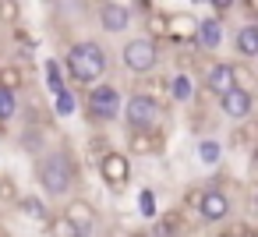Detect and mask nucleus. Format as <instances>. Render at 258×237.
Instances as JSON below:
<instances>
[{
  "label": "nucleus",
  "mask_w": 258,
  "mask_h": 237,
  "mask_svg": "<svg viewBox=\"0 0 258 237\" xmlns=\"http://www.w3.org/2000/svg\"><path fill=\"white\" fill-rule=\"evenodd\" d=\"M0 18H4V22H18V4H0Z\"/></svg>",
  "instance_id": "26"
},
{
  "label": "nucleus",
  "mask_w": 258,
  "mask_h": 237,
  "mask_svg": "<svg viewBox=\"0 0 258 237\" xmlns=\"http://www.w3.org/2000/svg\"><path fill=\"white\" fill-rule=\"evenodd\" d=\"M46 89L57 96L64 89V75H60V61H46Z\"/></svg>",
  "instance_id": "24"
},
{
  "label": "nucleus",
  "mask_w": 258,
  "mask_h": 237,
  "mask_svg": "<svg viewBox=\"0 0 258 237\" xmlns=\"http://www.w3.org/2000/svg\"><path fill=\"white\" fill-rule=\"evenodd\" d=\"M254 216H258V188H254Z\"/></svg>",
  "instance_id": "27"
},
{
  "label": "nucleus",
  "mask_w": 258,
  "mask_h": 237,
  "mask_svg": "<svg viewBox=\"0 0 258 237\" xmlns=\"http://www.w3.org/2000/svg\"><path fill=\"white\" fill-rule=\"evenodd\" d=\"M233 57L237 61H258V22H244L233 29Z\"/></svg>",
  "instance_id": "13"
},
{
  "label": "nucleus",
  "mask_w": 258,
  "mask_h": 237,
  "mask_svg": "<svg viewBox=\"0 0 258 237\" xmlns=\"http://www.w3.org/2000/svg\"><path fill=\"white\" fill-rule=\"evenodd\" d=\"M251 237H258V233H251Z\"/></svg>",
  "instance_id": "28"
},
{
  "label": "nucleus",
  "mask_w": 258,
  "mask_h": 237,
  "mask_svg": "<svg viewBox=\"0 0 258 237\" xmlns=\"http://www.w3.org/2000/svg\"><path fill=\"white\" fill-rule=\"evenodd\" d=\"M131 173H135V166H131V156H127V152L106 149V152L99 156V177H103V184H106L110 191H124V188L131 184Z\"/></svg>",
  "instance_id": "7"
},
{
  "label": "nucleus",
  "mask_w": 258,
  "mask_h": 237,
  "mask_svg": "<svg viewBox=\"0 0 258 237\" xmlns=\"http://www.w3.org/2000/svg\"><path fill=\"white\" fill-rule=\"evenodd\" d=\"M64 71L75 85H99L106 82V71H110V53L99 39H75L64 53Z\"/></svg>",
  "instance_id": "2"
},
{
  "label": "nucleus",
  "mask_w": 258,
  "mask_h": 237,
  "mask_svg": "<svg viewBox=\"0 0 258 237\" xmlns=\"http://www.w3.org/2000/svg\"><path fill=\"white\" fill-rule=\"evenodd\" d=\"M166 18H170L166 11L149 8V18H145V22H149V32H145V36H149V39H156V43H159V39H166Z\"/></svg>",
  "instance_id": "20"
},
{
  "label": "nucleus",
  "mask_w": 258,
  "mask_h": 237,
  "mask_svg": "<svg viewBox=\"0 0 258 237\" xmlns=\"http://www.w3.org/2000/svg\"><path fill=\"white\" fill-rule=\"evenodd\" d=\"M195 205H198V219H202L205 226H219V223H226L230 212H233V198H230L226 188H219V184H205V188L198 191Z\"/></svg>",
  "instance_id": "6"
},
{
  "label": "nucleus",
  "mask_w": 258,
  "mask_h": 237,
  "mask_svg": "<svg viewBox=\"0 0 258 237\" xmlns=\"http://www.w3.org/2000/svg\"><path fill=\"white\" fill-rule=\"evenodd\" d=\"M138 212L145 219H156L159 216V202H156V188H142L138 191Z\"/></svg>",
  "instance_id": "23"
},
{
  "label": "nucleus",
  "mask_w": 258,
  "mask_h": 237,
  "mask_svg": "<svg viewBox=\"0 0 258 237\" xmlns=\"http://www.w3.org/2000/svg\"><path fill=\"white\" fill-rule=\"evenodd\" d=\"M159 117H163V103L152 92H131V96H124L120 121H124L127 135H135V131H156Z\"/></svg>",
  "instance_id": "4"
},
{
  "label": "nucleus",
  "mask_w": 258,
  "mask_h": 237,
  "mask_svg": "<svg viewBox=\"0 0 258 237\" xmlns=\"http://www.w3.org/2000/svg\"><path fill=\"white\" fill-rule=\"evenodd\" d=\"M18 212L25 216V219H32V223H46L53 212H50V202L43 198V195H36V191H29V195H18Z\"/></svg>",
  "instance_id": "16"
},
{
  "label": "nucleus",
  "mask_w": 258,
  "mask_h": 237,
  "mask_svg": "<svg viewBox=\"0 0 258 237\" xmlns=\"http://www.w3.org/2000/svg\"><path fill=\"white\" fill-rule=\"evenodd\" d=\"M254 106H258V99H254V92H251L247 85H237L233 92H226V96L219 99V113H223L226 121H233V124L251 121V117H254Z\"/></svg>",
  "instance_id": "11"
},
{
  "label": "nucleus",
  "mask_w": 258,
  "mask_h": 237,
  "mask_svg": "<svg viewBox=\"0 0 258 237\" xmlns=\"http://www.w3.org/2000/svg\"><path fill=\"white\" fill-rule=\"evenodd\" d=\"M0 198H15L18 202V191H15V181L11 177H0Z\"/></svg>",
  "instance_id": "25"
},
{
  "label": "nucleus",
  "mask_w": 258,
  "mask_h": 237,
  "mask_svg": "<svg viewBox=\"0 0 258 237\" xmlns=\"http://www.w3.org/2000/svg\"><path fill=\"white\" fill-rule=\"evenodd\" d=\"M195 25H198V18L187 15V11L170 15V18H166V39H177V43H184V46H195Z\"/></svg>",
  "instance_id": "14"
},
{
  "label": "nucleus",
  "mask_w": 258,
  "mask_h": 237,
  "mask_svg": "<svg viewBox=\"0 0 258 237\" xmlns=\"http://www.w3.org/2000/svg\"><path fill=\"white\" fill-rule=\"evenodd\" d=\"M46 233H50V237H82V233L71 226V219L60 216V212H53V216L46 219Z\"/></svg>",
  "instance_id": "22"
},
{
  "label": "nucleus",
  "mask_w": 258,
  "mask_h": 237,
  "mask_svg": "<svg viewBox=\"0 0 258 237\" xmlns=\"http://www.w3.org/2000/svg\"><path fill=\"white\" fill-rule=\"evenodd\" d=\"M191 96H195L191 75H187V71H177V75L170 78V99H173V103H191Z\"/></svg>",
  "instance_id": "18"
},
{
  "label": "nucleus",
  "mask_w": 258,
  "mask_h": 237,
  "mask_svg": "<svg viewBox=\"0 0 258 237\" xmlns=\"http://www.w3.org/2000/svg\"><path fill=\"white\" fill-rule=\"evenodd\" d=\"M163 152V131H135L127 135V156H159Z\"/></svg>",
  "instance_id": "15"
},
{
  "label": "nucleus",
  "mask_w": 258,
  "mask_h": 237,
  "mask_svg": "<svg viewBox=\"0 0 258 237\" xmlns=\"http://www.w3.org/2000/svg\"><path fill=\"white\" fill-rule=\"evenodd\" d=\"M96 25L106 36H124L135 25V8L120 4V0H106V4H96Z\"/></svg>",
  "instance_id": "8"
},
{
  "label": "nucleus",
  "mask_w": 258,
  "mask_h": 237,
  "mask_svg": "<svg viewBox=\"0 0 258 237\" xmlns=\"http://www.w3.org/2000/svg\"><path fill=\"white\" fill-rule=\"evenodd\" d=\"M18 110H22L18 92H11V89H4V85H0V124L15 121V117H18Z\"/></svg>",
  "instance_id": "19"
},
{
  "label": "nucleus",
  "mask_w": 258,
  "mask_h": 237,
  "mask_svg": "<svg viewBox=\"0 0 258 237\" xmlns=\"http://www.w3.org/2000/svg\"><path fill=\"white\" fill-rule=\"evenodd\" d=\"M120 110H124V96L113 82H99L85 92V117L89 124L96 128H106L113 121H120Z\"/></svg>",
  "instance_id": "3"
},
{
  "label": "nucleus",
  "mask_w": 258,
  "mask_h": 237,
  "mask_svg": "<svg viewBox=\"0 0 258 237\" xmlns=\"http://www.w3.org/2000/svg\"><path fill=\"white\" fill-rule=\"evenodd\" d=\"M60 216H68V219H71V226H75L82 237H92V233H96V226H99V209H96L89 198H82V195H71V198L64 202Z\"/></svg>",
  "instance_id": "10"
},
{
  "label": "nucleus",
  "mask_w": 258,
  "mask_h": 237,
  "mask_svg": "<svg viewBox=\"0 0 258 237\" xmlns=\"http://www.w3.org/2000/svg\"><path fill=\"white\" fill-rule=\"evenodd\" d=\"M223 39H226V25H223V18H216V15L198 18V25H195V50H202V53H216V50L223 46Z\"/></svg>",
  "instance_id": "12"
},
{
  "label": "nucleus",
  "mask_w": 258,
  "mask_h": 237,
  "mask_svg": "<svg viewBox=\"0 0 258 237\" xmlns=\"http://www.w3.org/2000/svg\"><path fill=\"white\" fill-rule=\"evenodd\" d=\"M195 152H198V163H202V166H219V163H223V142L212 138V135L198 138Z\"/></svg>",
  "instance_id": "17"
},
{
  "label": "nucleus",
  "mask_w": 258,
  "mask_h": 237,
  "mask_svg": "<svg viewBox=\"0 0 258 237\" xmlns=\"http://www.w3.org/2000/svg\"><path fill=\"white\" fill-rule=\"evenodd\" d=\"M163 61V46L149 36H131L120 50V64L131 71V75H152Z\"/></svg>",
  "instance_id": "5"
},
{
  "label": "nucleus",
  "mask_w": 258,
  "mask_h": 237,
  "mask_svg": "<svg viewBox=\"0 0 258 237\" xmlns=\"http://www.w3.org/2000/svg\"><path fill=\"white\" fill-rule=\"evenodd\" d=\"M53 110H57V117H75L78 113V99H75V92L68 85L53 96Z\"/></svg>",
  "instance_id": "21"
},
{
  "label": "nucleus",
  "mask_w": 258,
  "mask_h": 237,
  "mask_svg": "<svg viewBox=\"0 0 258 237\" xmlns=\"http://www.w3.org/2000/svg\"><path fill=\"white\" fill-rule=\"evenodd\" d=\"M36 181L46 202H64L71 198L75 184H78V159L68 145H50L46 152H39L36 159Z\"/></svg>",
  "instance_id": "1"
},
{
  "label": "nucleus",
  "mask_w": 258,
  "mask_h": 237,
  "mask_svg": "<svg viewBox=\"0 0 258 237\" xmlns=\"http://www.w3.org/2000/svg\"><path fill=\"white\" fill-rule=\"evenodd\" d=\"M202 85H205V92H212L216 99H223L226 92H233L240 85V68L233 61H212L202 71Z\"/></svg>",
  "instance_id": "9"
}]
</instances>
